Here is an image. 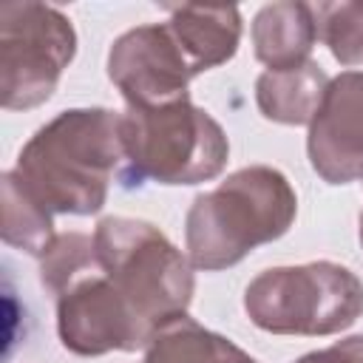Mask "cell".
I'll list each match as a JSON object with an SVG mask.
<instances>
[{"label":"cell","instance_id":"1","mask_svg":"<svg viewBox=\"0 0 363 363\" xmlns=\"http://www.w3.org/2000/svg\"><path fill=\"white\" fill-rule=\"evenodd\" d=\"M122 113L71 108L23 145L11 170L20 187L51 216H94L105 207L113 176L122 179Z\"/></svg>","mask_w":363,"mask_h":363},{"label":"cell","instance_id":"2","mask_svg":"<svg viewBox=\"0 0 363 363\" xmlns=\"http://www.w3.org/2000/svg\"><path fill=\"white\" fill-rule=\"evenodd\" d=\"M298 213L289 179L269 164L230 173L216 190L199 193L184 218L187 258L196 269L235 267L255 247L281 238Z\"/></svg>","mask_w":363,"mask_h":363},{"label":"cell","instance_id":"3","mask_svg":"<svg viewBox=\"0 0 363 363\" xmlns=\"http://www.w3.org/2000/svg\"><path fill=\"white\" fill-rule=\"evenodd\" d=\"M94 252L99 269L153 335L187 315L196 289L193 264L156 224L108 216L94 230Z\"/></svg>","mask_w":363,"mask_h":363},{"label":"cell","instance_id":"4","mask_svg":"<svg viewBox=\"0 0 363 363\" xmlns=\"http://www.w3.org/2000/svg\"><path fill=\"white\" fill-rule=\"evenodd\" d=\"M122 147L125 187L147 179L159 184L210 182L230 156L224 128L190 96L156 108H128L122 113Z\"/></svg>","mask_w":363,"mask_h":363},{"label":"cell","instance_id":"5","mask_svg":"<svg viewBox=\"0 0 363 363\" xmlns=\"http://www.w3.org/2000/svg\"><path fill=\"white\" fill-rule=\"evenodd\" d=\"M244 312L272 335H337L363 315V281L335 261L272 267L244 289Z\"/></svg>","mask_w":363,"mask_h":363},{"label":"cell","instance_id":"6","mask_svg":"<svg viewBox=\"0 0 363 363\" xmlns=\"http://www.w3.org/2000/svg\"><path fill=\"white\" fill-rule=\"evenodd\" d=\"M77 54L71 20L45 3L0 6V105L28 111L51 99Z\"/></svg>","mask_w":363,"mask_h":363},{"label":"cell","instance_id":"7","mask_svg":"<svg viewBox=\"0 0 363 363\" xmlns=\"http://www.w3.org/2000/svg\"><path fill=\"white\" fill-rule=\"evenodd\" d=\"M57 335L79 357L136 352L153 337L96 261L57 292Z\"/></svg>","mask_w":363,"mask_h":363},{"label":"cell","instance_id":"8","mask_svg":"<svg viewBox=\"0 0 363 363\" xmlns=\"http://www.w3.org/2000/svg\"><path fill=\"white\" fill-rule=\"evenodd\" d=\"M108 77L128 108H156L187 99V85L196 71L167 23H150L113 40L108 51Z\"/></svg>","mask_w":363,"mask_h":363},{"label":"cell","instance_id":"9","mask_svg":"<svg viewBox=\"0 0 363 363\" xmlns=\"http://www.w3.org/2000/svg\"><path fill=\"white\" fill-rule=\"evenodd\" d=\"M306 153L312 170L329 184L363 179V71H343L329 79L309 122Z\"/></svg>","mask_w":363,"mask_h":363},{"label":"cell","instance_id":"10","mask_svg":"<svg viewBox=\"0 0 363 363\" xmlns=\"http://www.w3.org/2000/svg\"><path fill=\"white\" fill-rule=\"evenodd\" d=\"M176 43L187 54L196 77L233 60L241 43L238 6H167Z\"/></svg>","mask_w":363,"mask_h":363},{"label":"cell","instance_id":"11","mask_svg":"<svg viewBox=\"0 0 363 363\" xmlns=\"http://www.w3.org/2000/svg\"><path fill=\"white\" fill-rule=\"evenodd\" d=\"M318 40V26L309 3H269L252 20V48L255 60L267 71H289L309 62Z\"/></svg>","mask_w":363,"mask_h":363},{"label":"cell","instance_id":"12","mask_svg":"<svg viewBox=\"0 0 363 363\" xmlns=\"http://www.w3.org/2000/svg\"><path fill=\"white\" fill-rule=\"evenodd\" d=\"M329 77L318 62H306L289 71H264L255 79V105L269 122L309 125L320 108Z\"/></svg>","mask_w":363,"mask_h":363},{"label":"cell","instance_id":"13","mask_svg":"<svg viewBox=\"0 0 363 363\" xmlns=\"http://www.w3.org/2000/svg\"><path fill=\"white\" fill-rule=\"evenodd\" d=\"M51 218L54 216L43 210L9 170L3 176V241L31 255H43L57 238Z\"/></svg>","mask_w":363,"mask_h":363},{"label":"cell","instance_id":"14","mask_svg":"<svg viewBox=\"0 0 363 363\" xmlns=\"http://www.w3.org/2000/svg\"><path fill=\"white\" fill-rule=\"evenodd\" d=\"M218 337L190 315H179L156 329L142 363H218Z\"/></svg>","mask_w":363,"mask_h":363},{"label":"cell","instance_id":"15","mask_svg":"<svg viewBox=\"0 0 363 363\" xmlns=\"http://www.w3.org/2000/svg\"><path fill=\"white\" fill-rule=\"evenodd\" d=\"M318 37L329 48V54L352 68L363 62V3L360 0H337L312 6Z\"/></svg>","mask_w":363,"mask_h":363},{"label":"cell","instance_id":"16","mask_svg":"<svg viewBox=\"0 0 363 363\" xmlns=\"http://www.w3.org/2000/svg\"><path fill=\"white\" fill-rule=\"evenodd\" d=\"M295 363H363V335L343 337L326 349H318V352L298 357Z\"/></svg>","mask_w":363,"mask_h":363},{"label":"cell","instance_id":"17","mask_svg":"<svg viewBox=\"0 0 363 363\" xmlns=\"http://www.w3.org/2000/svg\"><path fill=\"white\" fill-rule=\"evenodd\" d=\"M218 363H258V360H252L244 349H238L233 340H227L221 335L218 337Z\"/></svg>","mask_w":363,"mask_h":363},{"label":"cell","instance_id":"18","mask_svg":"<svg viewBox=\"0 0 363 363\" xmlns=\"http://www.w3.org/2000/svg\"><path fill=\"white\" fill-rule=\"evenodd\" d=\"M360 244H363V210H360Z\"/></svg>","mask_w":363,"mask_h":363}]
</instances>
